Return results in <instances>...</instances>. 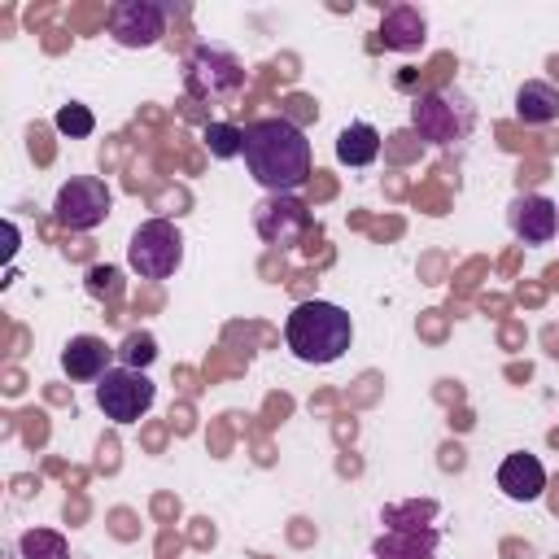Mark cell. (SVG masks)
Here are the masks:
<instances>
[{
    "label": "cell",
    "mask_w": 559,
    "mask_h": 559,
    "mask_svg": "<svg viewBox=\"0 0 559 559\" xmlns=\"http://www.w3.org/2000/svg\"><path fill=\"white\" fill-rule=\"evenodd\" d=\"M240 157L266 192H297L310 179V140L293 118H253Z\"/></svg>",
    "instance_id": "obj_1"
},
{
    "label": "cell",
    "mask_w": 559,
    "mask_h": 559,
    "mask_svg": "<svg viewBox=\"0 0 559 559\" xmlns=\"http://www.w3.org/2000/svg\"><path fill=\"white\" fill-rule=\"evenodd\" d=\"M354 341V323L336 301H301L284 319V345L293 349L297 362L328 367L336 362Z\"/></svg>",
    "instance_id": "obj_2"
},
{
    "label": "cell",
    "mask_w": 559,
    "mask_h": 559,
    "mask_svg": "<svg viewBox=\"0 0 559 559\" xmlns=\"http://www.w3.org/2000/svg\"><path fill=\"white\" fill-rule=\"evenodd\" d=\"M411 127H415L428 144L450 148V144H463V140L472 135V127H476V105H472L463 92H454V87H432V92L415 96V105H411Z\"/></svg>",
    "instance_id": "obj_3"
},
{
    "label": "cell",
    "mask_w": 559,
    "mask_h": 559,
    "mask_svg": "<svg viewBox=\"0 0 559 559\" xmlns=\"http://www.w3.org/2000/svg\"><path fill=\"white\" fill-rule=\"evenodd\" d=\"M183 87L197 100H231L245 92V66L231 48L197 44L183 61Z\"/></svg>",
    "instance_id": "obj_4"
},
{
    "label": "cell",
    "mask_w": 559,
    "mask_h": 559,
    "mask_svg": "<svg viewBox=\"0 0 559 559\" xmlns=\"http://www.w3.org/2000/svg\"><path fill=\"white\" fill-rule=\"evenodd\" d=\"M183 262V236L170 218H144L127 240V266L140 280H170Z\"/></svg>",
    "instance_id": "obj_5"
},
{
    "label": "cell",
    "mask_w": 559,
    "mask_h": 559,
    "mask_svg": "<svg viewBox=\"0 0 559 559\" xmlns=\"http://www.w3.org/2000/svg\"><path fill=\"white\" fill-rule=\"evenodd\" d=\"M109 205H114V192L105 179L96 175H74L57 188V201H52V214L61 227L70 231H92L109 218Z\"/></svg>",
    "instance_id": "obj_6"
},
{
    "label": "cell",
    "mask_w": 559,
    "mask_h": 559,
    "mask_svg": "<svg viewBox=\"0 0 559 559\" xmlns=\"http://www.w3.org/2000/svg\"><path fill=\"white\" fill-rule=\"evenodd\" d=\"M153 397H157V384L135 367H109L96 380V406L114 424H135L153 406Z\"/></svg>",
    "instance_id": "obj_7"
},
{
    "label": "cell",
    "mask_w": 559,
    "mask_h": 559,
    "mask_svg": "<svg viewBox=\"0 0 559 559\" xmlns=\"http://www.w3.org/2000/svg\"><path fill=\"white\" fill-rule=\"evenodd\" d=\"M253 231L275 249H297L310 231V210L293 192H271L253 205Z\"/></svg>",
    "instance_id": "obj_8"
},
{
    "label": "cell",
    "mask_w": 559,
    "mask_h": 559,
    "mask_svg": "<svg viewBox=\"0 0 559 559\" xmlns=\"http://www.w3.org/2000/svg\"><path fill=\"white\" fill-rule=\"evenodd\" d=\"M109 35L122 48H153L166 35V9L153 0H118L109 9Z\"/></svg>",
    "instance_id": "obj_9"
},
{
    "label": "cell",
    "mask_w": 559,
    "mask_h": 559,
    "mask_svg": "<svg viewBox=\"0 0 559 559\" xmlns=\"http://www.w3.org/2000/svg\"><path fill=\"white\" fill-rule=\"evenodd\" d=\"M507 223L515 231V240L524 245H546L559 236V205L542 192H520L511 205H507Z\"/></svg>",
    "instance_id": "obj_10"
},
{
    "label": "cell",
    "mask_w": 559,
    "mask_h": 559,
    "mask_svg": "<svg viewBox=\"0 0 559 559\" xmlns=\"http://www.w3.org/2000/svg\"><path fill=\"white\" fill-rule=\"evenodd\" d=\"M376 39H380L389 52H419V48L428 44V17H424L415 4H389L384 17H380Z\"/></svg>",
    "instance_id": "obj_11"
},
{
    "label": "cell",
    "mask_w": 559,
    "mask_h": 559,
    "mask_svg": "<svg viewBox=\"0 0 559 559\" xmlns=\"http://www.w3.org/2000/svg\"><path fill=\"white\" fill-rule=\"evenodd\" d=\"M498 489L511 498V502H537L546 493V467L537 454H507L502 467H498Z\"/></svg>",
    "instance_id": "obj_12"
},
{
    "label": "cell",
    "mask_w": 559,
    "mask_h": 559,
    "mask_svg": "<svg viewBox=\"0 0 559 559\" xmlns=\"http://www.w3.org/2000/svg\"><path fill=\"white\" fill-rule=\"evenodd\" d=\"M114 345H105L100 336H70V345L61 349V371L70 380H100L109 367H114Z\"/></svg>",
    "instance_id": "obj_13"
},
{
    "label": "cell",
    "mask_w": 559,
    "mask_h": 559,
    "mask_svg": "<svg viewBox=\"0 0 559 559\" xmlns=\"http://www.w3.org/2000/svg\"><path fill=\"white\" fill-rule=\"evenodd\" d=\"M437 528L419 524V528H384V537H376L371 555L376 559H432L437 555Z\"/></svg>",
    "instance_id": "obj_14"
},
{
    "label": "cell",
    "mask_w": 559,
    "mask_h": 559,
    "mask_svg": "<svg viewBox=\"0 0 559 559\" xmlns=\"http://www.w3.org/2000/svg\"><path fill=\"white\" fill-rule=\"evenodd\" d=\"M515 118L524 127H550L559 122V87L546 79H528L515 92Z\"/></svg>",
    "instance_id": "obj_15"
},
{
    "label": "cell",
    "mask_w": 559,
    "mask_h": 559,
    "mask_svg": "<svg viewBox=\"0 0 559 559\" xmlns=\"http://www.w3.org/2000/svg\"><path fill=\"white\" fill-rule=\"evenodd\" d=\"M336 157L345 166H371L380 157V131L371 122H349L336 135Z\"/></svg>",
    "instance_id": "obj_16"
},
{
    "label": "cell",
    "mask_w": 559,
    "mask_h": 559,
    "mask_svg": "<svg viewBox=\"0 0 559 559\" xmlns=\"http://www.w3.org/2000/svg\"><path fill=\"white\" fill-rule=\"evenodd\" d=\"M22 559H70V542L57 528H26L17 537Z\"/></svg>",
    "instance_id": "obj_17"
},
{
    "label": "cell",
    "mask_w": 559,
    "mask_h": 559,
    "mask_svg": "<svg viewBox=\"0 0 559 559\" xmlns=\"http://www.w3.org/2000/svg\"><path fill=\"white\" fill-rule=\"evenodd\" d=\"M201 140H205V148H210L218 162H227V157H240V148H245V127H231V122H205Z\"/></svg>",
    "instance_id": "obj_18"
},
{
    "label": "cell",
    "mask_w": 559,
    "mask_h": 559,
    "mask_svg": "<svg viewBox=\"0 0 559 559\" xmlns=\"http://www.w3.org/2000/svg\"><path fill=\"white\" fill-rule=\"evenodd\" d=\"M437 515V502L432 498H415V502H397V507H384V524L389 528H419Z\"/></svg>",
    "instance_id": "obj_19"
},
{
    "label": "cell",
    "mask_w": 559,
    "mask_h": 559,
    "mask_svg": "<svg viewBox=\"0 0 559 559\" xmlns=\"http://www.w3.org/2000/svg\"><path fill=\"white\" fill-rule=\"evenodd\" d=\"M52 127L61 131V135H92L96 131V118H92V109L87 105H61L57 114H52Z\"/></svg>",
    "instance_id": "obj_20"
},
{
    "label": "cell",
    "mask_w": 559,
    "mask_h": 559,
    "mask_svg": "<svg viewBox=\"0 0 559 559\" xmlns=\"http://www.w3.org/2000/svg\"><path fill=\"white\" fill-rule=\"evenodd\" d=\"M118 358H122V367H135V371H144V367L157 358V341H153L148 332H131V336L118 345Z\"/></svg>",
    "instance_id": "obj_21"
},
{
    "label": "cell",
    "mask_w": 559,
    "mask_h": 559,
    "mask_svg": "<svg viewBox=\"0 0 559 559\" xmlns=\"http://www.w3.org/2000/svg\"><path fill=\"white\" fill-rule=\"evenodd\" d=\"M87 288H92V293H109V297H114V293H118V271H114V266H96V271L87 275Z\"/></svg>",
    "instance_id": "obj_22"
}]
</instances>
